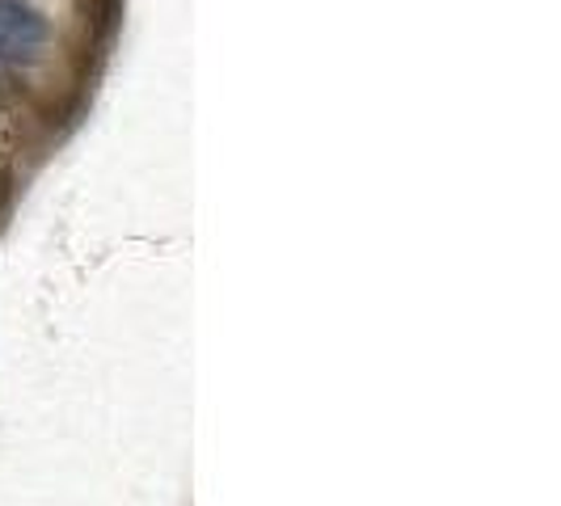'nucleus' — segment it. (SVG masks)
Instances as JSON below:
<instances>
[{
  "label": "nucleus",
  "mask_w": 561,
  "mask_h": 506,
  "mask_svg": "<svg viewBox=\"0 0 561 506\" xmlns=\"http://www.w3.org/2000/svg\"><path fill=\"white\" fill-rule=\"evenodd\" d=\"M0 38L13 51V59H22L51 38V22L22 0H0Z\"/></svg>",
  "instance_id": "nucleus-1"
},
{
  "label": "nucleus",
  "mask_w": 561,
  "mask_h": 506,
  "mask_svg": "<svg viewBox=\"0 0 561 506\" xmlns=\"http://www.w3.org/2000/svg\"><path fill=\"white\" fill-rule=\"evenodd\" d=\"M0 59H13V51H9V47H4V38H0Z\"/></svg>",
  "instance_id": "nucleus-2"
}]
</instances>
